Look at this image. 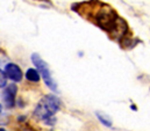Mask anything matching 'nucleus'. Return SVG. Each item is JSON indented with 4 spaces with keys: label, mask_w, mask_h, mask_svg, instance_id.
<instances>
[{
    "label": "nucleus",
    "mask_w": 150,
    "mask_h": 131,
    "mask_svg": "<svg viewBox=\"0 0 150 131\" xmlns=\"http://www.w3.org/2000/svg\"><path fill=\"white\" fill-rule=\"evenodd\" d=\"M94 2V8L97 9L96 12L91 11V8H86L83 5V8H85L84 11H87L88 13H91L94 22L104 30L110 32V33H120L123 35V33L127 30V27H121V23H123L125 21L119 18V15L115 13V11L113 9L111 6L105 5V4H100L97 0H93Z\"/></svg>",
    "instance_id": "obj_1"
},
{
    "label": "nucleus",
    "mask_w": 150,
    "mask_h": 131,
    "mask_svg": "<svg viewBox=\"0 0 150 131\" xmlns=\"http://www.w3.org/2000/svg\"><path fill=\"white\" fill-rule=\"evenodd\" d=\"M61 108V100L55 95H45L40 100L35 108V116L40 120H49Z\"/></svg>",
    "instance_id": "obj_2"
},
{
    "label": "nucleus",
    "mask_w": 150,
    "mask_h": 131,
    "mask_svg": "<svg viewBox=\"0 0 150 131\" xmlns=\"http://www.w3.org/2000/svg\"><path fill=\"white\" fill-rule=\"evenodd\" d=\"M32 61H33L34 65L38 67V73L42 74V78H43L45 85H47L52 92H57V85H56V82H55V80H54V78H52V75H51V72H50V70H49V67H48V64L38 56V54H33Z\"/></svg>",
    "instance_id": "obj_3"
},
{
    "label": "nucleus",
    "mask_w": 150,
    "mask_h": 131,
    "mask_svg": "<svg viewBox=\"0 0 150 131\" xmlns=\"http://www.w3.org/2000/svg\"><path fill=\"white\" fill-rule=\"evenodd\" d=\"M16 92H18V88H16V85L15 84H12V85H8V87L4 91V101L6 103L7 107H13L14 106V102H15V96H16Z\"/></svg>",
    "instance_id": "obj_4"
},
{
    "label": "nucleus",
    "mask_w": 150,
    "mask_h": 131,
    "mask_svg": "<svg viewBox=\"0 0 150 131\" xmlns=\"http://www.w3.org/2000/svg\"><path fill=\"white\" fill-rule=\"evenodd\" d=\"M5 74L7 78L12 79L13 81H20L22 79V72H21L20 67H18V65H15L13 63H9L6 65Z\"/></svg>",
    "instance_id": "obj_5"
},
{
    "label": "nucleus",
    "mask_w": 150,
    "mask_h": 131,
    "mask_svg": "<svg viewBox=\"0 0 150 131\" xmlns=\"http://www.w3.org/2000/svg\"><path fill=\"white\" fill-rule=\"evenodd\" d=\"M26 78H27L29 81L38 82V80H40V73H38V71L34 70V68H29V70H27V72H26Z\"/></svg>",
    "instance_id": "obj_6"
},
{
    "label": "nucleus",
    "mask_w": 150,
    "mask_h": 131,
    "mask_svg": "<svg viewBox=\"0 0 150 131\" xmlns=\"http://www.w3.org/2000/svg\"><path fill=\"white\" fill-rule=\"evenodd\" d=\"M6 82H7V77H6L5 72H2L0 70V88L5 87L6 86Z\"/></svg>",
    "instance_id": "obj_7"
},
{
    "label": "nucleus",
    "mask_w": 150,
    "mask_h": 131,
    "mask_svg": "<svg viewBox=\"0 0 150 131\" xmlns=\"http://www.w3.org/2000/svg\"><path fill=\"white\" fill-rule=\"evenodd\" d=\"M0 113H1V106H0Z\"/></svg>",
    "instance_id": "obj_8"
}]
</instances>
